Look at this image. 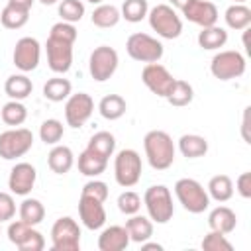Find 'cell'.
<instances>
[{
    "instance_id": "1",
    "label": "cell",
    "mask_w": 251,
    "mask_h": 251,
    "mask_svg": "<svg viewBox=\"0 0 251 251\" xmlns=\"http://www.w3.org/2000/svg\"><path fill=\"white\" fill-rule=\"evenodd\" d=\"M78 37L75 24L57 22L51 25L49 37L45 41L47 51V65L53 73L65 75L73 65V45Z\"/></svg>"
},
{
    "instance_id": "2",
    "label": "cell",
    "mask_w": 251,
    "mask_h": 251,
    "mask_svg": "<svg viewBox=\"0 0 251 251\" xmlns=\"http://www.w3.org/2000/svg\"><path fill=\"white\" fill-rule=\"evenodd\" d=\"M143 149L147 163L155 171H167L175 163V143L173 137L163 129H151L143 137Z\"/></svg>"
},
{
    "instance_id": "3",
    "label": "cell",
    "mask_w": 251,
    "mask_h": 251,
    "mask_svg": "<svg viewBox=\"0 0 251 251\" xmlns=\"http://www.w3.org/2000/svg\"><path fill=\"white\" fill-rule=\"evenodd\" d=\"M143 206L147 210L149 220L155 224H167L175 214L173 194L165 184L149 186L143 194Z\"/></svg>"
},
{
    "instance_id": "4",
    "label": "cell",
    "mask_w": 251,
    "mask_h": 251,
    "mask_svg": "<svg viewBox=\"0 0 251 251\" xmlns=\"http://www.w3.org/2000/svg\"><path fill=\"white\" fill-rule=\"evenodd\" d=\"M151 29L163 39H176L182 33V20L169 4H157L147 12Z\"/></svg>"
},
{
    "instance_id": "5",
    "label": "cell",
    "mask_w": 251,
    "mask_h": 251,
    "mask_svg": "<svg viewBox=\"0 0 251 251\" xmlns=\"http://www.w3.org/2000/svg\"><path fill=\"white\" fill-rule=\"evenodd\" d=\"M175 194L182 208L190 214H202L210 206V196L196 178H178L175 182Z\"/></svg>"
},
{
    "instance_id": "6",
    "label": "cell",
    "mask_w": 251,
    "mask_h": 251,
    "mask_svg": "<svg viewBox=\"0 0 251 251\" xmlns=\"http://www.w3.org/2000/svg\"><path fill=\"white\" fill-rule=\"evenodd\" d=\"M143 173L141 155L135 149H122L114 159V178L122 188H131L139 182Z\"/></svg>"
},
{
    "instance_id": "7",
    "label": "cell",
    "mask_w": 251,
    "mask_h": 251,
    "mask_svg": "<svg viewBox=\"0 0 251 251\" xmlns=\"http://www.w3.org/2000/svg\"><path fill=\"white\" fill-rule=\"evenodd\" d=\"M126 51L133 61H139V63L147 65V63H159L163 53H165V47L157 37L137 31V33H131L127 37Z\"/></svg>"
},
{
    "instance_id": "8",
    "label": "cell",
    "mask_w": 251,
    "mask_h": 251,
    "mask_svg": "<svg viewBox=\"0 0 251 251\" xmlns=\"http://www.w3.org/2000/svg\"><path fill=\"white\" fill-rule=\"evenodd\" d=\"M247 67L245 57L239 51L233 49H226V51H218L212 61H210V73L214 78L218 80H233L243 76Z\"/></svg>"
},
{
    "instance_id": "9",
    "label": "cell",
    "mask_w": 251,
    "mask_h": 251,
    "mask_svg": "<svg viewBox=\"0 0 251 251\" xmlns=\"http://www.w3.org/2000/svg\"><path fill=\"white\" fill-rule=\"evenodd\" d=\"M33 147V133L27 127H12L0 133V157L14 161Z\"/></svg>"
},
{
    "instance_id": "10",
    "label": "cell",
    "mask_w": 251,
    "mask_h": 251,
    "mask_svg": "<svg viewBox=\"0 0 251 251\" xmlns=\"http://www.w3.org/2000/svg\"><path fill=\"white\" fill-rule=\"evenodd\" d=\"M51 245L55 251H78L80 249V227L71 216L59 218L51 227Z\"/></svg>"
},
{
    "instance_id": "11",
    "label": "cell",
    "mask_w": 251,
    "mask_h": 251,
    "mask_svg": "<svg viewBox=\"0 0 251 251\" xmlns=\"http://www.w3.org/2000/svg\"><path fill=\"white\" fill-rule=\"evenodd\" d=\"M118 63H120V57H118V51L114 47H110V45H98L90 53V59H88L90 76L96 82H106L108 78L114 76V73L118 69Z\"/></svg>"
},
{
    "instance_id": "12",
    "label": "cell",
    "mask_w": 251,
    "mask_h": 251,
    "mask_svg": "<svg viewBox=\"0 0 251 251\" xmlns=\"http://www.w3.org/2000/svg\"><path fill=\"white\" fill-rule=\"evenodd\" d=\"M92 112H94V100L86 92L71 94L67 98V102H65V122L73 129L82 127L90 120Z\"/></svg>"
},
{
    "instance_id": "13",
    "label": "cell",
    "mask_w": 251,
    "mask_h": 251,
    "mask_svg": "<svg viewBox=\"0 0 251 251\" xmlns=\"http://www.w3.org/2000/svg\"><path fill=\"white\" fill-rule=\"evenodd\" d=\"M39 59H41V45L35 37L25 35V37H20L16 41L14 55H12L16 69H20L22 73H31L37 69Z\"/></svg>"
},
{
    "instance_id": "14",
    "label": "cell",
    "mask_w": 251,
    "mask_h": 251,
    "mask_svg": "<svg viewBox=\"0 0 251 251\" xmlns=\"http://www.w3.org/2000/svg\"><path fill=\"white\" fill-rule=\"evenodd\" d=\"M141 80L143 84L157 96L167 98L169 90L175 84V76L169 73V69L161 63H147L141 71Z\"/></svg>"
},
{
    "instance_id": "15",
    "label": "cell",
    "mask_w": 251,
    "mask_h": 251,
    "mask_svg": "<svg viewBox=\"0 0 251 251\" xmlns=\"http://www.w3.org/2000/svg\"><path fill=\"white\" fill-rule=\"evenodd\" d=\"M35 180H37V171L31 163H16L10 171V176H8V188L12 194L16 196H27L33 186H35Z\"/></svg>"
},
{
    "instance_id": "16",
    "label": "cell",
    "mask_w": 251,
    "mask_h": 251,
    "mask_svg": "<svg viewBox=\"0 0 251 251\" xmlns=\"http://www.w3.org/2000/svg\"><path fill=\"white\" fill-rule=\"evenodd\" d=\"M78 218H80V222L86 229H90V231L100 229L106 224L104 202H100L92 196L80 194V198H78Z\"/></svg>"
},
{
    "instance_id": "17",
    "label": "cell",
    "mask_w": 251,
    "mask_h": 251,
    "mask_svg": "<svg viewBox=\"0 0 251 251\" xmlns=\"http://www.w3.org/2000/svg\"><path fill=\"white\" fill-rule=\"evenodd\" d=\"M180 12L188 22H192L200 27L214 25V24H218V18H220L216 4L210 0H190Z\"/></svg>"
},
{
    "instance_id": "18",
    "label": "cell",
    "mask_w": 251,
    "mask_h": 251,
    "mask_svg": "<svg viewBox=\"0 0 251 251\" xmlns=\"http://www.w3.org/2000/svg\"><path fill=\"white\" fill-rule=\"evenodd\" d=\"M129 245V235L124 226H110L104 227L98 235V249L100 251H124Z\"/></svg>"
},
{
    "instance_id": "19",
    "label": "cell",
    "mask_w": 251,
    "mask_h": 251,
    "mask_svg": "<svg viewBox=\"0 0 251 251\" xmlns=\"http://www.w3.org/2000/svg\"><path fill=\"white\" fill-rule=\"evenodd\" d=\"M47 165L55 175H67L75 165L73 149L67 145H53V149L47 155Z\"/></svg>"
},
{
    "instance_id": "20",
    "label": "cell",
    "mask_w": 251,
    "mask_h": 251,
    "mask_svg": "<svg viewBox=\"0 0 251 251\" xmlns=\"http://www.w3.org/2000/svg\"><path fill=\"white\" fill-rule=\"evenodd\" d=\"M129 241L133 243H143L147 239H151L153 235V222L149 220V216H139V214H131L126 220V226Z\"/></svg>"
},
{
    "instance_id": "21",
    "label": "cell",
    "mask_w": 251,
    "mask_h": 251,
    "mask_svg": "<svg viewBox=\"0 0 251 251\" xmlns=\"http://www.w3.org/2000/svg\"><path fill=\"white\" fill-rule=\"evenodd\" d=\"M208 226L210 229H216V231H222V233H231L237 226V216L231 208L227 206H216L210 214H208Z\"/></svg>"
},
{
    "instance_id": "22",
    "label": "cell",
    "mask_w": 251,
    "mask_h": 251,
    "mask_svg": "<svg viewBox=\"0 0 251 251\" xmlns=\"http://www.w3.org/2000/svg\"><path fill=\"white\" fill-rule=\"evenodd\" d=\"M33 90L31 78H27L25 73L10 75L4 82V92L10 96V100H25Z\"/></svg>"
},
{
    "instance_id": "23",
    "label": "cell",
    "mask_w": 251,
    "mask_h": 251,
    "mask_svg": "<svg viewBox=\"0 0 251 251\" xmlns=\"http://www.w3.org/2000/svg\"><path fill=\"white\" fill-rule=\"evenodd\" d=\"M178 151L186 159H198L208 153V141L198 133H184L178 139Z\"/></svg>"
},
{
    "instance_id": "24",
    "label": "cell",
    "mask_w": 251,
    "mask_h": 251,
    "mask_svg": "<svg viewBox=\"0 0 251 251\" xmlns=\"http://www.w3.org/2000/svg\"><path fill=\"white\" fill-rule=\"evenodd\" d=\"M76 165H78V171H80L84 176L96 178V176H100V175L106 171V167H108V159H104V157L92 153L90 149H84V151L78 155Z\"/></svg>"
},
{
    "instance_id": "25",
    "label": "cell",
    "mask_w": 251,
    "mask_h": 251,
    "mask_svg": "<svg viewBox=\"0 0 251 251\" xmlns=\"http://www.w3.org/2000/svg\"><path fill=\"white\" fill-rule=\"evenodd\" d=\"M227 43V31L220 25H208L198 31V45L206 51H216Z\"/></svg>"
},
{
    "instance_id": "26",
    "label": "cell",
    "mask_w": 251,
    "mask_h": 251,
    "mask_svg": "<svg viewBox=\"0 0 251 251\" xmlns=\"http://www.w3.org/2000/svg\"><path fill=\"white\" fill-rule=\"evenodd\" d=\"M206 192L216 202H227L233 196V180L227 175H216L208 180Z\"/></svg>"
},
{
    "instance_id": "27",
    "label": "cell",
    "mask_w": 251,
    "mask_h": 251,
    "mask_svg": "<svg viewBox=\"0 0 251 251\" xmlns=\"http://www.w3.org/2000/svg\"><path fill=\"white\" fill-rule=\"evenodd\" d=\"M127 110V104L126 100L120 96V94H106L100 102H98V112L104 120H120Z\"/></svg>"
},
{
    "instance_id": "28",
    "label": "cell",
    "mask_w": 251,
    "mask_h": 251,
    "mask_svg": "<svg viewBox=\"0 0 251 251\" xmlns=\"http://www.w3.org/2000/svg\"><path fill=\"white\" fill-rule=\"evenodd\" d=\"M92 24L96 27H102V29H108V27H114L118 25V22L122 20V14L120 10L114 6V4H98L94 10H92V16H90Z\"/></svg>"
},
{
    "instance_id": "29",
    "label": "cell",
    "mask_w": 251,
    "mask_h": 251,
    "mask_svg": "<svg viewBox=\"0 0 251 251\" xmlns=\"http://www.w3.org/2000/svg\"><path fill=\"white\" fill-rule=\"evenodd\" d=\"M226 25L235 31H243L251 25V10L245 4H231L224 14Z\"/></svg>"
},
{
    "instance_id": "30",
    "label": "cell",
    "mask_w": 251,
    "mask_h": 251,
    "mask_svg": "<svg viewBox=\"0 0 251 251\" xmlns=\"http://www.w3.org/2000/svg\"><path fill=\"white\" fill-rule=\"evenodd\" d=\"M27 20H29V10L16 4H6L4 10L0 12V22L6 29H20L27 24Z\"/></svg>"
},
{
    "instance_id": "31",
    "label": "cell",
    "mask_w": 251,
    "mask_h": 251,
    "mask_svg": "<svg viewBox=\"0 0 251 251\" xmlns=\"http://www.w3.org/2000/svg\"><path fill=\"white\" fill-rule=\"evenodd\" d=\"M71 90H73V84L69 78H63V76H55V78H49L45 84H43V96L51 102H63L71 96Z\"/></svg>"
},
{
    "instance_id": "32",
    "label": "cell",
    "mask_w": 251,
    "mask_h": 251,
    "mask_svg": "<svg viewBox=\"0 0 251 251\" xmlns=\"http://www.w3.org/2000/svg\"><path fill=\"white\" fill-rule=\"evenodd\" d=\"M192 100H194V88H192V84L186 82V80L175 78V84H173V88L167 94V102L171 106L182 108V106H188Z\"/></svg>"
},
{
    "instance_id": "33",
    "label": "cell",
    "mask_w": 251,
    "mask_h": 251,
    "mask_svg": "<svg viewBox=\"0 0 251 251\" xmlns=\"http://www.w3.org/2000/svg\"><path fill=\"white\" fill-rule=\"evenodd\" d=\"M86 149H90L92 153H96L104 159H110L114 155V149H116V137L110 131H96L88 139Z\"/></svg>"
},
{
    "instance_id": "34",
    "label": "cell",
    "mask_w": 251,
    "mask_h": 251,
    "mask_svg": "<svg viewBox=\"0 0 251 251\" xmlns=\"http://www.w3.org/2000/svg\"><path fill=\"white\" fill-rule=\"evenodd\" d=\"M20 220L27 226H37L45 218V206L37 198H24L20 204Z\"/></svg>"
},
{
    "instance_id": "35",
    "label": "cell",
    "mask_w": 251,
    "mask_h": 251,
    "mask_svg": "<svg viewBox=\"0 0 251 251\" xmlns=\"http://www.w3.org/2000/svg\"><path fill=\"white\" fill-rule=\"evenodd\" d=\"M0 118L6 126L18 127L27 120V108L22 104V100H10L2 106L0 110Z\"/></svg>"
},
{
    "instance_id": "36",
    "label": "cell",
    "mask_w": 251,
    "mask_h": 251,
    "mask_svg": "<svg viewBox=\"0 0 251 251\" xmlns=\"http://www.w3.org/2000/svg\"><path fill=\"white\" fill-rule=\"evenodd\" d=\"M65 135V127H63V122L55 120V118H49L45 120L41 126H39V139L45 143V145H57Z\"/></svg>"
},
{
    "instance_id": "37",
    "label": "cell",
    "mask_w": 251,
    "mask_h": 251,
    "mask_svg": "<svg viewBox=\"0 0 251 251\" xmlns=\"http://www.w3.org/2000/svg\"><path fill=\"white\" fill-rule=\"evenodd\" d=\"M147 12H149V4L147 0H124L122 4V18L129 24H137L141 22L143 18H147Z\"/></svg>"
},
{
    "instance_id": "38",
    "label": "cell",
    "mask_w": 251,
    "mask_h": 251,
    "mask_svg": "<svg viewBox=\"0 0 251 251\" xmlns=\"http://www.w3.org/2000/svg\"><path fill=\"white\" fill-rule=\"evenodd\" d=\"M59 16H61V22L76 24L84 16V4L80 0H61L59 2Z\"/></svg>"
},
{
    "instance_id": "39",
    "label": "cell",
    "mask_w": 251,
    "mask_h": 251,
    "mask_svg": "<svg viewBox=\"0 0 251 251\" xmlns=\"http://www.w3.org/2000/svg\"><path fill=\"white\" fill-rule=\"evenodd\" d=\"M202 249L204 251H231L233 245L226 239V233L216 231V229H210L204 235V239H202Z\"/></svg>"
},
{
    "instance_id": "40",
    "label": "cell",
    "mask_w": 251,
    "mask_h": 251,
    "mask_svg": "<svg viewBox=\"0 0 251 251\" xmlns=\"http://www.w3.org/2000/svg\"><path fill=\"white\" fill-rule=\"evenodd\" d=\"M118 210L126 216H131V214H137L141 210V196L133 190H126L118 196Z\"/></svg>"
},
{
    "instance_id": "41",
    "label": "cell",
    "mask_w": 251,
    "mask_h": 251,
    "mask_svg": "<svg viewBox=\"0 0 251 251\" xmlns=\"http://www.w3.org/2000/svg\"><path fill=\"white\" fill-rule=\"evenodd\" d=\"M20 251H41L43 247H45V239H43V235L35 229V226H31L29 229H27V233L24 235V239L16 245Z\"/></svg>"
},
{
    "instance_id": "42",
    "label": "cell",
    "mask_w": 251,
    "mask_h": 251,
    "mask_svg": "<svg viewBox=\"0 0 251 251\" xmlns=\"http://www.w3.org/2000/svg\"><path fill=\"white\" fill-rule=\"evenodd\" d=\"M80 194L92 196V198H96L100 202H106V198H108V184L102 182V180H98V178H92V180H88L82 186V192Z\"/></svg>"
},
{
    "instance_id": "43",
    "label": "cell",
    "mask_w": 251,
    "mask_h": 251,
    "mask_svg": "<svg viewBox=\"0 0 251 251\" xmlns=\"http://www.w3.org/2000/svg\"><path fill=\"white\" fill-rule=\"evenodd\" d=\"M16 216V200L10 192H0V222L14 220Z\"/></svg>"
},
{
    "instance_id": "44",
    "label": "cell",
    "mask_w": 251,
    "mask_h": 251,
    "mask_svg": "<svg viewBox=\"0 0 251 251\" xmlns=\"http://www.w3.org/2000/svg\"><path fill=\"white\" fill-rule=\"evenodd\" d=\"M235 190L241 198H251V173H241L237 178H235Z\"/></svg>"
},
{
    "instance_id": "45",
    "label": "cell",
    "mask_w": 251,
    "mask_h": 251,
    "mask_svg": "<svg viewBox=\"0 0 251 251\" xmlns=\"http://www.w3.org/2000/svg\"><path fill=\"white\" fill-rule=\"evenodd\" d=\"M249 106L245 108V112H243V122H241V135H243V139H245V143H251V137H249V133H247V129H249Z\"/></svg>"
},
{
    "instance_id": "46",
    "label": "cell",
    "mask_w": 251,
    "mask_h": 251,
    "mask_svg": "<svg viewBox=\"0 0 251 251\" xmlns=\"http://www.w3.org/2000/svg\"><path fill=\"white\" fill-rule=\"evenodd\" d=\"M139 245H141V249H143V251H149V249L163 251V245H161V243H153V241H149V239H147V241H143V243H139Z\"/></svg>"
},
{
    "instance_id": "47",
    "label": "cell",
    "mask_w": 251,
    "mask_h": 251,
    "mask_svg": "<svg viewBox=\"0 0 251 251\" xmlns=\"http://www.w3.org/2000/svg\"><path fill=\"white\" fill-rule=\"evenodd\" d=\"M33 2H35V0H8V4H16V6H22V8H27V10H31V6H33Z\"/></svg>"
},
{
    "instance_id": "48",
    "label": "cell",
    "mask_w": 251,
    "mask_h": 251,
    "mask_svg": "<svg viewBox=\"0 0 251 251\" xmlns=\"http://www.w3.org/2000/svg\"><path fill=\"white\" fill-rule=\"evenodd\" d=\"M169 2H171L169 6H173V8H176V10H182L190 0H169Z\"/></svg>"
},
{
    "instance_id": "49",
    "label": "cell",
    "mask_w": 251,
    "mask_h": 251,
    "mask_svg": "<svg viewBox=\"0 0 251 251\" xmlns=\"http://www.w3.org/2000/svg\"><path fill=\"white\" fill-rule=\"evenodd\" d=\"M39 2H41L43 6H53V4H57L59 0H39Z\"/></svg>"
},
{
    "instance_id": "50",
    "label": "cell",
    "mask_w": 251,
    "mask_h": 251,
    "mask_svg": "<svg viewBox=\"0 0 251 251\" xmlns=\"http://www.w3.org/2000/svg\"><path fill=\"white\" fill-rule=\"evenodd\" d=\"M88 2H90V4H102L104 0H88Z\"/></svg>"
},
{
    "instance_id": "51",
    "label": "cell",
    "mask_w": 251,
    "mask_h": 251,
    "mask_svg": "<svg viewBox=\"0 0 251 251\" xmlns=\"http://www.w3.org/2000/svg\"><path fill=\"white\" fill-rule=\"evenodd\" d=\"M233 2H235V4H245L247 0H233Z\"/></svg>"
},
{
    "instance_id": "52",
    "label": "cell",
    "mask_w": 251,
    "mask_h": 251,
    "mask_svg": "<svg viewBox=\"0 0 251 251\" xmlns=\"http://www.w3.org/2000/svg\"><path fill=\"white\" fill-rule=\"evenodd\" d=\"M0 224H2V222H0Z\"/></svg>"
}]
</instances>
